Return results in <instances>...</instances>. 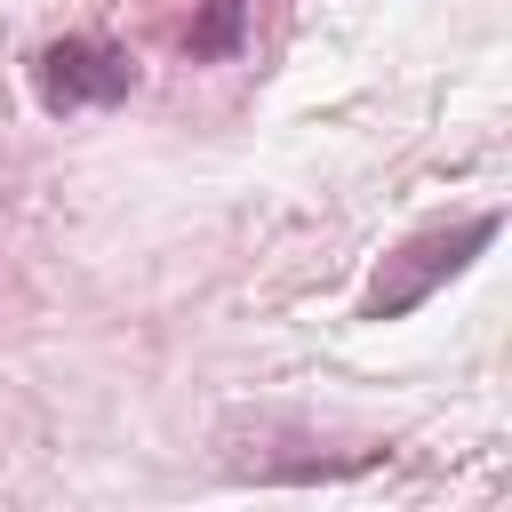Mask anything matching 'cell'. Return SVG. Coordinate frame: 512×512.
<instances>
[{"label": "cell", "mask_w": 512, "mask_h": 512, "mask_svg": "<svg viewBox=\"0 0 512 512\" xmlns=\"http://www.w3.org/2000/svg\"><path fill=\"white\" fill-rule=\"evenodd\" d=\"M504 232V216L496 208H480V216H456V224H424V232H408L384 264H376V280H368V296H360V312L368 320H400V312H416V304H432V288H448L488 240Z\"/></svg>", "instance_id": "obj_1"}, {"label": "cell", "mask_w": 512, "mask_h": 512, "mask_svg": "<svg viewBox=\"0 0 512 512\" xmlns=\"http://www.w3.org/2000/svg\"><path fill=\"white\" fill-rule=\"evenodd\" d=\"M32 88H40L48 112H88V104H120L136 88V64H128V48L72 32V40H48L32 56Z\"/></svg>", "instance_id": "obj_2"}, {"label": "cell", "mask_w": 512, "mask_h": 512, "mask_svg": "<svg viewBox=\"0 0 512 512\" xmlns=\"http://www.w3.org/2000/svg\"><path fill=\"white\" fill-rule=\"evenodd\" d=\"M240 24H248V0H208V16L184 32L192 56H232L240 48Z\"/></svg>", "instance_id": "obj_3"}]
</instances>
